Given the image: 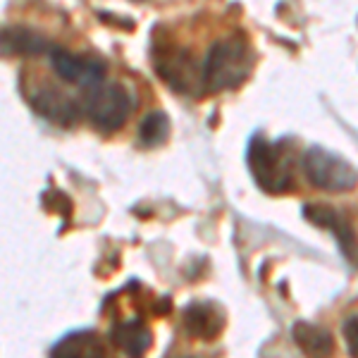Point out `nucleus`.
Wrapping results in <instances>:
<instances>
[{
	"mask_svg": "<svg viewBox=\"0 0 358 358\" xmlns=\"http://www.w3.org/2000/svg\"><path fill=\"white\" fill-rule=\"evenodd\" d=\"M224 327V315L217 306L196 301L184 310V330L194 339H215Z\"/></svg>",
	"mask_w": 358,
	"mask_h": 358,
	"instance_id": "8",
	"label": "nucleus"
},
{
	"mask_svg": "<svg viewBox=\"0 0 358 358\" xmlns=\"http://www.w3.org/2000/svg\"><path fill=\"white\" fill-rule=\"evenodd\" d=\"M253 48L241 34H232L227 38H220L206 50V57L201 62V79L203 91L217 94V91L236 89L244 84V79L253 69Z\"/></svg>",
	"mask_w": 358,
	"mask_h": 358,
	"instance_id": "1",
	"label": "nucleus"
},
{
	"mask_svg": "<svg viewBox=\"0 0 358 358\" xmlns=\"http://www.w3.org/2000/svg\"><path fill=\"white\" fill-rule=\"evenodd\" d=\"M153 65L158 77L170 89H175L177 94H199V91H203L201 65H196V60L184 48H175V45L155 48Z\"/></svg>",
	"mask_w": 358,
	"mask_h": 358,
	"instance_id": "5",
	"label": "nucleus"
},
{
	"mask_svg": "<svg viewBox=\"0 0 358 358\" xmlns=\"http://www.w3.org/2000/svg\"><path fill=\"white\" fill-rule=\"evenodd\" d=\"M292 334L299 349L308 356H327V354H332V349H334L332 334L327 330H322V327L313 325V322H296Z\"/></svg>",
	"mask_w": 358,
	"mask_h": 358,
	"instance_id": "13",
	"label": "nucleus"
},
{
	"mask_svg": "<svg viewBox=\"0 0 358 358\" xmlns=\"http://www.w3.org/2000/svg\"><path fill=\"white\" fill-rule=\"evenodd\" d=\"M50 45L38 31L27 27H13L0 31V53L15 55V57H31L45 53Z\"/></svg>",
	"mask_w": 358,
	"mask_h": 358,
	"instance_id": "10",
	"label": "nucleus"
},
{
	"mask_svg": "<svg viewBox=\"0 0 358 358\" xmlns=\"http://www.w3.org/2000/svg\"><path fill=\"white\" fill-rule=\"evenodd\" d=\"M48 60L50 67L62 82L82 86V89H94V86L106 82V62L96 60L89 55H77L67 48H48Z\"/></svg>",
	"mask_w": 358,
	"mask_h": 358,
	"instance_id": "6",
	"label": "nucleus"
},
{
	"mask_svg": "<svg viewBox=\"0 0 358 358\" xmlns=\"http://www.w3.org/2000/svg\"><path fill=\"white\" fill-rule=\"evenodd\" d=\"M344 342L349 346V354L358 356V315H351L344 322Z\"/></svg>",
	"mask_w": 358,
	"mask_h": 358,
	"instance_id": "15",
	"label": "nucleus"
},
{
	"mask_svg": "<svg viewBox=\"0 0 358 358\" xmlns=\"http://www.w3.org/2000/svg\"><path fill=\"white\" fill-rule=\"evenodd\" d=\"M29 103H31L34 113L60 127H72L82 113V108L72 98L57 89H50V86H34V91H29Z\"/></svg>",
	"mask_w": 358,
	"mask_h": 358,
	"instance_id": "7",
	"label": "nucleus"
},
{
	"mask_svg": "<svg viewBox=\"0 0 358 358\" xmlns=\"http://www.w3.org/2000/svg\"><path fill=\"white\" fill-rule=\"evenodd\" d=\"M246 163L256 184L265 194H289L294 189V155L282 141H268L265 136H251L246 148Z\"/></svg>",
	"mask_w": 358,
	"mask_h": 358,
	"instance_id": "2",
	"label": "nucleus"
},
{
	"mask_svg": "<svg viewBox=\"0 0 358 358\" xmlns=\"http://www.w3.org/2000/svg\"><path fill=\"white\" fill-rule=\"evenodd\" d=\"M301 170L315 189L330 194H346L358 187V170L342 155L322 146H310L303 153Z\"/></svg>",
	"mask_w": 358,
	"mask_h": 358,
	"instance_id": "3",
	"label": "nucleus"
},
{
	"mask_svg": "<svg viewBox=\"0 0 358 358\" xmlns=\"http://www.w3.org/2000/svg\"><path fill=\"white\" fill-rule=\"evenodd\" d=\"M167 134H170V120L160 110L146 115L141 127H138V141L143 146H158V143L165 141Z\"/></svg>",
	"mask_w": 358,
	"mask_h": 358,
	"instance_id": "14",
	"label": "nucleus"
},
{
	"mask_svg": "<svg viewBox=\"0 0 358 358\" xmlns=\"http://www.w3.org/2000/svg\"><path fill=\"white\" fill-rule=\"evenodd\" d=\"M136 3H141V0H136Z\"/></svg>",
	"mask_w": 358,
	"mask_h": 358,
	"instance_id": "16",
	"label": "nucleus"
},
{
	"mask_svg": "<svg viewBox=\"0 0 358 358\" xmlns=\"http://www.w3.org/2000/svg\"><path fill=\"white\" fill-rule=\"evenodd\" d=\"M110 344L122 354L141 356L151 349V330L141 320H117L110 330Z\"/></svg>",
	"mask_w": 358,
	"mask_h": 358,
	"instance_id": "9",
	"label": "nucleus"
},
{
	"mask_svg": "<svg viewBox=\"0 0 358 358\" xmlns=\"http://www.w3.org/2000/svg\"><path fill=\"white\" fill-rule=\"evenodd\" d=\"M303 215H306V220L313 222L315 227L330 229V232L339 239V244H342L344 251L346 253L351 251L356 236H354V229H351V224L346 222V217L342 215V213H337L334 208L320 206V203H308V206H303Z\"/></svg>",
	"mask_w": 358,
	"mask_h": 358,
	"instance_id": "11",
	"label": "nucleus"
},
{
	"mask_svg": "<svg viewBox=\"0 0 358 358\" xmlns=\"http://www.w3.org/2000/svg\"><path fill=\"white\" fill-rule=\"evenodd\" d=\"M106 344L103 339L98 337L94 330H77V332H69L60 342L53 344L50 354L53 356H106Z\"/></svg>",
	"mask_w": 358,
	"mask_h": 358,
	"instance_id": "12",
	"label": "nucleus"
},
{
	"mask_svg": "<svg viewBox=\"0 0 358 358\" xmlns=\"http://www.w3.org/2000/svg\"><path fill=\"white\" fill-rule=\"evenodd\" d=\"M84 113L101 131H117L131 115V98L122 84H98L89 89Z\"/></svg>",
	"mask_w": 358,
	"mask_h": 358,
	"instance_id": "4",
	"label": "nucleus"
}]
</instances>
